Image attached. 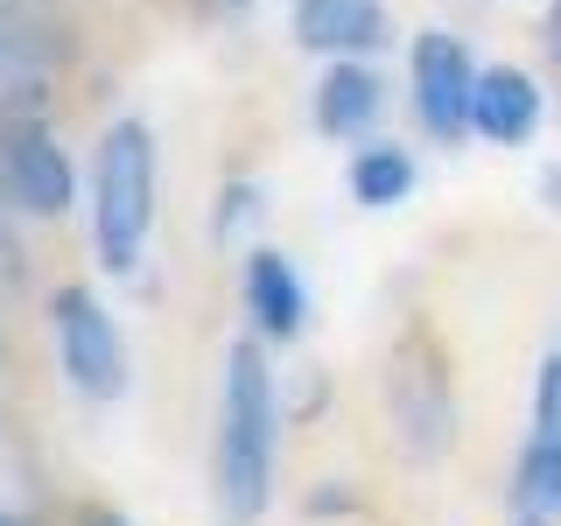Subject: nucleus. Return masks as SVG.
<instances>
[{
    "mask_svg": "<svg viewBox=\"0 0 561 526\" xmlns=\"http://www.w3.org/2000/svg\"><path fill=\"white\" fill-rule=\"evenodd\" d=\"M154 232V134L148 119H113L92 162V239L113 274L140 267V245Z\"/></svg>",
    "mask_w": 561,
    "mask_h": 526,
    "instance_id": "obj_2",
    "label": "nucleus"
},
{
    "mask_svg": "<svg viewBox=\"0 0 561 526\" xmlns=\"http://www.w3.org/2000/svg\"><path fill=\"white\" fill-rule=\"evenodd\" d=\"M554 22H561V0H554Z\"/></svg>",
    "mask_w": 561,
    "mask_h": 526,
    "instance_id": "obj_19",
    "label": "nucleus"
},
{
    "mask_svg": "<svg viewBox=\"0 0 561 526\" xmlns=\"http://www.w3.org/2000/svg\"><path fill=\"white\" fill-rule=\"evenodd\" d=\"M373 113H379V78L358 57H337V64H330V78H323V92H316V127L351 140V134L373 127Z\"/></svg>",
    "mask_w": 561,
    "mask_h": 526,
    "instance_id": "obj_10",
    "label": "nucleus"
},
{
    "mask_svg": "<svg viewBox=\"0 0 561 526\" xmlns=\"http://www.w3.org/2000/svg\"><path fill=\"white\" fill-rule=\"evenodd\" d=\"M386 400H393V428H400V443H408V456L449 449V435H456L449 373H414V365H400V373L386 379Z\"/></svg>",
    "mask_w": 561,
    "mask_h": 526,
    "instance_id": "obj_7",
    "label": "nucleus"
},
{
    "mask_svg": "<svg viewBox=\"0 0 561 526\" xmlns=\"http://www.w3.org/2000/svg\"><path fill=\"white\" fill-rule=\"evenodd\" d=\"M78 526H127V519H119V513H105V505H99V513H84Z\"/></svg>",
    "mask_w": 561,
    "mask_h": 526,
    "instance_id": "obj_16",
    "label": "nucleus"
},
{
    "mask_svg": "<svg viewBox=\"0 0 561 526\" xmlns=\"http://www.w3.org/2000/svg\"><path fill=\"white\" fill-rule=\"evenodd\" d=\"M470 127L484 140H526L540 127V84L526 78V70L499 64V70H478V105H470Z\"/></svg>",
    "mask_w": 561,
    "mask_h": 526,
    "instance_id": "obj_9",
    "label": "nucleus"
},
{
    "mask_svg": "<svg viewBox=\"0 0 561 526\" xmlns=\"http://www.w3.org/2000/svg\"><path fill=\"white\" fill-rule=\"evenodd\" d=\"M534 428L561 435V344L540 358V386H534Z\"/></svg>",
    "mask_w": 561,
    "mask_h": 526,
    "instance_id": "obj_14",
    "label": "nucleus"
},
{
    "mask_svg": "<svg viewBox=\"0 0 561 526\" xmlns=\"http://www.w3.org/2000/svg\"><path fill=\"white\" fill-rule=\"evenodd\" d=\"M414 190V155L408 148H358V162H351V197L358 204H373V210H386V204H400Z\"/></svg>",
    "mask_w": 561,
    "mask_h": 526,
    "instance_id": "obj_11",
    "label": "nucleus"
},
{
    "mask_svg": "<svg viewBox=\"0 0 561 526\" xmlns=\"http://www.w3.org/2000/svg\"><path fill=\"white\" fill-rule=\"evenodd\" d=\"M526 526H548V519H526Z\"/></svg>",
    "mask_w": 561,
    "mask_h": 526,
    "instance_id": "obj_20",
    "label": "nucleus"
},
{
    "mask_svg": "<svg viewBox=\"0 0 561 526\" xmlns=\"http://www.w3.org/2000/svg\"><path fill=\"white\" fill-rule=\"evenodd\" d=\"M470 105H478V64L456 43L449 28L414 35V113L435 140H456L470 127Z\"/></svg>",
    "mask_w": 561,
    "mask_h": 526,
    "instance_id": "obj_4",
    "label": "nucleus"
},
{
    "mask_svg": "<svg viewBox=\"0 0 561 526\" xmlns=\"http://www.w3.org/2000/svg\"><path fill=\"white\" fill-rule=\"evenodd\" d=\"M260 218V190L253 183H232L218 197V239H232V232H245V225Z\"/></svg>",
    "mask_w": 561,
    "mask_h": 526,
    "instance_id": "obj_15",
    "label": "nucleus"
},
{
    "mask_svg": "<svg viewBox=\"0 0 561 526\" xmlns=\"http://www.w3.org/2000/svg\"><path fill=\"white\" fill-rule=\"evenodd\" d=\"M274 449H280V400L260 344L225 351L218 379V435H210V499L225 526H253L274 499Z\"/></svg>",
    "mask_w": 561,
    "mask_h": 526,
    "instance_id": "obj_1",
    "label": "nucleus"
},
{
    "mask_svg": "<svg viewBox=\"0 0 561 526\" xmlns=\"http://www.w3.org/2000/svg\"><path fill=\"white\" fill-rule=\"evenodd\" d=\"M49 330H57L64 379L78 386L84 400L127 393V344H119V323L105 316V302L92 288H57V302H49Z\"/></svg>",
    "mask_w": 561,
    "mask_h": 526,
    "instance_id": "obj_3",
    "label": "nucleus"
},
{
    "mask_svg": "<svg viewBox=\"0 0 561 526\" xmlns=\"http://www.w3.org/2000/svg\"><path fill=\"white\" fill-rule=\"evenodd\" d=\"M386 35L379 0H295V43L316 57H373Z\"/></svg>",
    "mask_w": 561,
    "mask_h": 526,
    "instance_id": "obj_6",
    "label": "nucleus"
},
{
    "mask_svg": "<svg viewBox=\"0 0 561 526\" xmlns=\"http://www.w3.org/2000/svg\"><path fill=\"white\" fill-rule=\"evenodd\" d=\"M245 309H253V323L267 330V338H302V316H309V288L302 274H295L288 253H253L245 260Z\"/></svg>",
    "mask_w": 561,
    "mask_h": 526,
    "instance_id": "obj_8",
    "label": "nucleus"
},
{
    "mask_svg": "<svg viewBox=\"0 0 561 526\" xmlns=\"http://www.w3.org/2000/svg\"><path fill=\"white\" fill-rule=\"evenodd\" d=\"M513 499L534 519H561V435H534V443H526Z\"/></svg>",
    "mask_w": 561,
    "mask_h": 526,
    "instance_id": "obj_12",
    "label": "nucleus"
},
{
    "mask_svg": "<svg viewBox=\"0 0 561 526\" xmlns=\"http://www.w3.org/2000/svg\"><path fill=\"white\" fill-rule=\"evenodd\" d=\"M49 78V57L35 43V28H22L14 14H0V99H35Z\"/></svg>",
    "mask_w": 561,
    "mask_h": 526,
    "instance_id": "obj_13",
    "label": "nucleus"
},
{
    "mask_svg": "<svg viewBox=\"0 0 561 526\" xmlns=\"http://www.w3.org/2000/svg\"><path fill=\"white\" fill-rule=\"evenodd\" d=\"M0 183H8V197L35 210V218H64L70 210V162L57 148V134L22 119V127L0 134Z\"/></svg>",
    "mask_w": 561,
    "mask_h": 526,
    "instance_id": "obj_5",
    "label": "nucleus"
},
{
    "mask_svg": "<svg viewBox=\"0 0 561 526\" xmlns=\"http://www.w3.org/2000/svg\"><path fill=\"white\" fill-rule=\"evenodd\" d=\"M0 526H22V519H8V513H0Z\"/></svg>",
    "mask_w": 561,
    "mask_h": 526,
    "instance_id": "obj_18",
    "label": "nucleus"
},
{
    "mask_svg": "<svg viewBox=\"0 0 561 526\" xmlns=\"http://www.w3.org/2000/svg\"><path fill=\"white\" fill-rule=\"evenodd\" d=\"M210 8H239V0H210Z\"/></svg>",
    "mask_w": 561,
    "mask_h": 526,
    "instance_id": "obj_17",
    "label": "nucleus"
}]
</instances>
